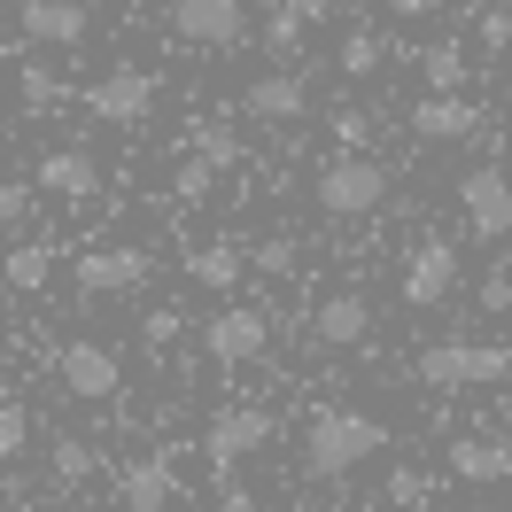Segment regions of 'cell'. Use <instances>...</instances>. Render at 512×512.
Instances as JSON below:
<instances>
[{
  "mask_svg": "<svg viewBox=\"0 0 512 512\" xmlns=\"http://www.w3.org/2000/svg\"><path fill=\"white\" fill-rule=\"evenodd\" d=\"M381 443H388V427L373 412H357V404H319V412H311V435H303V458H311L319 481H342Z\"/></svg>",
  "mask_w": 512,
  "mask_h": 512,
  "instance_id": "6da1fadb",
  "label": "cell"
},
{
  "mask_svg": "<svg viewBox=\"0 0 512 512\" xmlns=\"http://www.w3.org/2000/svg\"><path fill=\"white\" fill-rule=\"evenodd\" d=\"M311 194H319L326 218H365V210L388 202V163L381 156H334V163H319Z\"/></svg>",
  "mask_w": 512,
  "mask_h": 512,
  "instance_id": "7a4b0ae2",
  "label": "cell"
},
{
  "mask_svg": "<svg viewBox=\"0 0 512 512\" xmlns=\"http://www.w3.org/2000/svg\"><path fill=\"white\" fill-rule=\"evenodd\" d=\"M505 373H512L505 342H435V350H419V381L427 388H497Z\"/></svg>",
  "mask_w": 512,
  "mask_h": 512,
  "instance_id": "3957f363",
  "label": "cell"
},
{
  "mask_svg": "<svg viewBox=\"0 0 512 512\" xmlns=\"http://www.w3.org/2000/svg\"><path fill=\"white\" fill-rule=\"evenodd\" d=\"M171 39L202 55H233L249 39V0H171Z\"/></svg>",
  "mask_w": 512,
  "mask_h": 512,
  "instance_id": "277c9868",
  "label": "cell"
},
{
  "mask_svg": "<svg viewBox=\"0 0 512 512\" xmlns=\"http://www.w3.org/2000/svg\"><path fill=\"white\" fill-rule=\"evenodd\" d=\"M78 109H86L94 125H140V117L156 109V70H132V63L101 70L94 86H78Z\"/></svg>",
  "mask_w": 512,
  "mask_h": 512,
  "instance_id": "5b68a950",
  "label": "cell"
},
{
  "mask_svg": "<svg viewBox=\"0 0 512 512\" xmlns=\"http://www.w3.org/2000/svg\"><path fill=\"white\" fill-rule=\"evenodd\" d=\"M458 210H466V233H474L481 249H497V241L512 233L505 171H497V163H474V171H458Z\"/></svg>",
  "mask_w": 512,
  "mask_h": 512,
  "instance_id": "8992f818",
  "label": "cell"
},
{
  "mask_svg": "<svg viewBox=\"0 0 512 512\" xmlns=\"http://www.w3.org/2000/svg\"><path fill=\"white\" fill-rule=\"evenodd\" d=\"M272 427H280V419L264 412V404H233V412H218L210 427H202V458H210L218 474H233V466H241L249 450L272 443Z\"/></svg>",
  "mask_w": 512,
  "mask_h": 512,
  "instance_id": "52a82bcc",
  "label": "cell"
},
{
  "mask_svg": "<svg viewBox=\"0 0 512 512\" xmlns=\"http://www.w3.org/2000/svg\"><path fill=\"white\" fill-rule=\"evenodd\" d=\"M264 342H272V326H264V311H249V303H225V311L202 319V357H210V365H256Z\"/></svg>",
  "mask_w": 512,
  "mask_h": 512,
  "instance_id": "ba28073f",
  "label": "cell"
},
{
  "mask_svg": "<svg viewBox=\"0 0 512 512\" xmlns=\"http://www.w3.org/2000/svg\"><path fill=\"white\" fill-rule=\"evenodd\" d=\"M458 280H466V272H458V249H450L443 233H435V241H419V249L404 256V303H412V311L450 303V295H458Z\"/></svg>",
  "mask_w": 512,
  "mask_h": 512,
  "instance_id": "9c48e42d",
  "label": "cell"
},
{
  "mask_svg": "<svg viewBox=\"0 0 512 512\" xmlns=\"http://www.w3.org/2000/svg\"><path fill=\"white\" fill-rule=\"evenodd\" d=\"M148 249H86L78 256V295H94V303H109V295H140L148 288Z\"/></svg>",
  "mask_w": 512,
  "mask_h": 512,
  "instance_id": "30bf717a",
  "label": "cell"
},
{
  "mask_svg": "<svg viewBox=\"0 0 512 512\" xmlns=\"http://www.w3.org/2000/svg\"><path fill=\"white\" fill-rule=\"evenodd\" d=\"M365 334H373V295L365 288H334L319 311H311V342H319V350H357Z\"/></svg>",
  "mask_w": 512,
  "mask_h": 512,
  "instance_id": "8fae6325",
  "label": "cell"
},
{
  "mask_svg": "<svg viewBox=\"0 0 512 512\" xmlns=\"http://www.w3.org/2000/svg\"><path fill=\"white\" fill-rule=\"evenodd\" d=\"M55 381H63L70 396L101 404V396H117V388H125V365L101 350V342H63V357H55Z\"/></svg>",
  "mask_w": 512,
  "mask_h": 512,
  "instance_id": "7c38bea8",
  "label": "cell"
},
{
  "mask_svg": "<svg viewBox=\"0 0 512 512\" xmlns=\"http://www.w3.org/2000/svg\"><path fill=\"white\" fill-rule=\"evenodd\" d=\"M24 39L32 47H63V55H78L86 47V32H94V16H86V0H24Z\"/></svg>",
  "mask_w": 512,
  "mask_h": 512,
  "instance_id": "4fadbf2b",
  "label": "cell"
},
{
  "mask_svg": "<svg viewBox=\"0 0 512 512\" xmlns=\"http://www.w3.org/2000/svg\"><path fill=\"white\" fill-rule=\"evenodd\" d=\"M117 497H125V512H171V497H179V458H171V450L132 458L125 474H117Z\"/></svg>",
  "mask_w": 512,
  "mask_h": 512,
  "instance_id": "5bb4252c",
  "label": "cell"
},
{
  "mask_svg": "<svg viewBox=\"0 0 512 512\" xmlns=\"http://www.w3.org/2000/svg\"><path fill=\"white\" fill-rule=\"evenodd\" d=\"M404 125H412V140H474L489 117H481V101H466V94H419Z\"/></svg>",
  "mask_w": 512,
  "mask_h": 512,
  "instance_id": "9a60e30c",
  "label": "cell"
},
{
  "mask_svg": "<svg viewBox=\"0 0 512 512\" xmlns=\"http://www.w3.org/2000/svg\"><path fill=\"white\" fill-rule=\"evenodd\" d=\"M505 474H512V443H505V435L474 427V435L450 443V481H466V489H497Z\"/></svg>",
  "mask_w": 512,
  "mask_h": 512,
  "instance_id": "2e32d148",
  "label": "cell"
},
{
  "mask_svg": "<svg viewBox=\"0 0 512 512\" xmlns=\"http://www.w3.org/2000/svg\"><path fill=\"white\" fill-rule=\"evenodd\" d=\"M94 187H101V163H94V148H47V156H39V171H32V194L94 202Z\"/></svg>",
  "mask_w": 512,
  "mask_h": 512,
  "instance_id": "e0dca14e",
  "label": "cell"
},
{
  "mask_svg": "<svg viewBox=\"0 0 512 512\" xmlns=\"http://www.w3.org/2000/svg\"><path fill=\"white\" fill-rule=\"evenodd\" d=\"M241 109H249L256 125H295L311 109V78L303 70H272V78H256L249 94H241Z\"/></svg>",
  "mask_w": 512,
  "mask_h": 512,
  "instance_id": "ac0fdd59",
  "label": "cell"
},
{
  "mask_svg": "<svg viewBox=\"0 0 512 512\" xmlns=\"http://www.w3.org/2000/svg\"><path fill=\"white\" fill-rule=\"evenodd\" d=\"M241 272H249V249H241V241H202V249H187V280L210 288V295H233Z\"/></svg>",
  "mask_w": 512,
  "mask_h": 512,
  "instance_id": "d6986e66",
  "label": "cell"
},
{
  "mask_svg": "<svg viewBox=\"0 0 512 512\" xmlns=\"http://www.w3.org/2000/svg\"><path fill=\"white\" fill-rule=\"evenodd\" d=\"M55 264H63V249H55V241H16V249H8V264H0V280H8L16 295H39L47 280H55Z\"/></svg>",
  "mask_w": 512,
  "mask_h": 512,
  "instance_id": "ffe728a7",
  "label": "cell"
},
{
  "mask_svg": "<svg viewBox=\"0 0 512 512\" xmlns=\"http://www.w3.org/2000/svg\"><path fill=\"white\" fill-rule=\"evenodd\" d=\"M419 78H427V94H466V47L458 39L419 47Z\"/></svg>",
  "mask_w": 512,
  "mask_h": 512,
  "instance_id": "44dd1931",
  "label": "cell"
},
{
  "mask_svg": "<svg viewBox=\"0 0 512 512\" xmlns=\"http://www.w3.org/2000/svg\"><path fill=\"white\" fill-rule=\"evenodd\" d=\"M256 39H264V55H280V63H295V55H303V39H311V24H303V16H295L288 0H280V8H264V24H256Z\"/></svg>",
  "mask_w": 512,
  "mask_h": 512,
  "instance_id": "7402d4cb",
  "label": "cell"
},
{
  "mask_svg": "<svg viewBox=\"0 0 512 512\" xmlns=\"http://www.w3.org/2000/svg\"><path fill=\"white\" fill-rule=\"evenodd\" d=\"M24 101H32V117H63V101H70V78H55L47 63H24Z\"/></svg>",
  "mask_w": 512,
  "mask_h": 512,
  "instance_id": "603a6c76",
  "label": "cell"
},
{
  "mask_svg": "<svg viewBox=\"0 0 512 512\" xmlns=\"http://www.w3.org/2000/svg\"><path fill=\"white\" fill-rule=\"evenodd\" d=\"M187 148H194V163H210V171H225V163L241 156V140H233L225 125H194V132H187Z\"/></svg>",
  "mask_w": 512,
  "mask_h": 512,
  "instance_id": "cb8c5ba5",
  "label": "cell"
},
{
  "mask_svg": "<svg viewBox=\"0 0 512 512\" xmlns=\"http://www.w3.org/2000/svg\"><path fill=\"white\" fill-rule=\"evenodd\" d=\"M94 443H78V435H55V481H94Z\"/></svg>",
  "mask_w": 512,
  "mask_h": 512,
  "instance_id": "d4e9b609",
  "label": "cell"
},
{
  "mask_svg": "<svg viewBox=\"0 0 512 512\" xmlns=\"http://www.w3.org/2000/svg\"><path fill=\"white\" fill-rule=\"evenodd\" d=\"M24 443H32V412L24 404H0V466H16Z\"/></svg>",
  "mask_w": 512,
  "mask_h": 512,
  "instance_id": "484cf974",
  "label": "cell"
},
{
  "mask_svg": "<svg viewBox=\"0 0 512 512\" xmlns=\"http://www.w3.org/2000/svg\"><path fill=\"white\" fill-rule=\"evenodd\" d=\"M381 63H388V47L373 32H350V39H342V70H350V78H373Z\"/></svg>",
  "mask_w": 512,
  "mask_h": 512,
  "instance_id": "4316f807",
  "label": "cell"
},
{
  "mask_svg": "<svg viewBox=\"0 0 512 512\" xmlns=\"http://www.w3.org/2000/svg\"><path fill=\"white\" fill-rule=\"evenodd\" d=\"M474 47H481V55H505V47H512V16L497 8V0L474 16Z\"/></svg>",
  "mask_w": 512,
  "mask_h": 512,
  "instance_id": "83f0119b",
  "label": "cell"
},
{
  "mask_svg": "<svg viewBox=\"0 0 512 512\" xmlns=\"http://www.w3.org/2000/svg\"><path fill=\"white\" fill-rule=\"evenodd\" d=\"M334 140H342V156H365V140H373V117H365V109H334Z\"/></svg>",
  "mask_w": 512,
  "mask_h": 512,
  "instance_id": "f1b7e54d",
  "label": "cell"
},
{
  "mask_svg": "<svg viewBox=\"0 0 512 512\" xmlns=\"http://www.w3.org/2000/svg\"><path fill=\"white\" fill-rule=\"evenodd\" d=\"M256 272H272V280H288V272H295V241H288V233L256 241Z\"/></svg>",
  "mask_w": 512,
  "mask_h": 512,
  "instance_id": "f546056e",
  "label": "cell"
},
{
  "mask_svg": "<svg viewBox=\"0 0 512 512\" xmlns=\"http://www.w3.org/2000/svg\"><path fill=\"white\" fill-rule=\"evenodd\" d=\"M427 489H435V481L419 474V466H396V481H388V497H396L404 512H419V505H427Z\"/></svg>",
  "mask_w": 512,
  "mask_h": 512,
  "instance_id": "4dcf8cb0",
  "label": "cell"
},
{
  "mask_svg": "<svg viewBox=\"0 0 512 512\" xmlns=\"http://www.w3.org/2000/svg\"><path fill=\"white\" fill-rule=\"evenodd\" d=\"M24 218H32V187L0 179V233H8V225H24Z\"/></svg>",
  "mask_w": 512,
  "mask_h": 512,
  "instance_id": "1f68e13d",
  "label": "cell"
},
{
  "mask_svg": "<svg viewBox=\"0 0 512 512\" xmlns=\"http://www.w3.org/2000/svg\"><path fill=\"white\" fill-rule=\"evenodd\" d=\"M474 303H481V311H505V303H512V280H505V264H497V272H481Z\"/></svg>",
  "mask_w": 512,
  "mask_h": 512,
  "instance_id": "d6a6232c",
  "label": "cell"
},
{
  "mask_svg": "<svg viewBox=\"0 0 512 512\" xmlns=\"http://www.w3.org/2000/svg\"><path fill=\"white\" fill-rule=\"evenodd\" d=\"M210 179H218V171L187 156V171H179V194H187V202H202V194H210Z\"/></svg>",
  "mask_w": 512,
  "mask_h": 512,
  "instance_id": "836d02e7",
  "label": "cell"
},
{
  "mask_svg": "<svg viewBox=\"0 0 512 512\" xmlns=\"http://www.w3.org/2000/svg\"><path fill=\"white\" fill-rule=\"evenodd\" d=\"M179 326H187L179 311H148V342H156V350H163V342H179Z\"/></svg>",
  "mask_w": 512,
  "mask_h": 512,
  "instance_id": "e575fe53",
  "label": "cell"
},
{
  "mask_svg": "<svg viewBox=\"0 0 512 512\" xmlns=\"http://www.w3.org/2000/svg\"><path fill=\"white\" fill-rule=\"evenodd\" d=\"M218 512H256V497L241 489V481H225V497H218Z\"/></svg>",
  "mask_w": 512,
  "mask_h": 512,
  "instance_id": "d590c367",
  "label": "cell"
},
{
  "mask_svg": "<svg viewBox=\"0 0 512 512\" xmlns=\"http://www.w3.org/2000/svg\"><path fill=\"white\" fill-rule=\"evenodd\" d=\"M388 8H396V16H412V24H419V16H443V0H388Z\"/></svg>",
  "mask_w": 512,
  "mask_h": 512,
  "instance_id": "8d00e7d4",
  "label": "cell"
},
{
  "mask_svg": "<svg viewBox=\"0 0 512 512\" xmlns=\"http://www.w3.org/2000/svg\"><path fill=\"white\" fill-rule=\"evenodd\" d=\"M295 16H303V24H326V16H334V0H288Z\"/></svg>",
  "mask_w": 512,
  "mask_h": 512,
  "instance_id": "74e56055",
  "label": "cell"
}]
</instances>
